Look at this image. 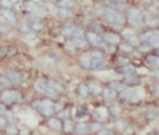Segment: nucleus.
<instances>
[{
  "label": "nucleus",
  "mask_w": 159,
  "mask_h": 135,
  "mask_svg": "<svg viewBox=\"0 0 159 135\" xmlns=\"http://www.w3.org/2000/svg\"><path fill=\"white\" fill-rule=\"evenodd\" d=\"M128 14V20L130 24L132 25L135 29L140 30L144 27V17L143 13L140 12L139 9L131 8L127 11Z\"/></svg>",
  "instance_id": "1"
},
{
  "label": "nucleus",
  "mask_w": 159,
  "mask_h": 135,
  "mask_svg": "<svg viewBox=\"0 0 159 135\" xmlns=\"http://www.w3.org/2000/svg\"><path fill=\"white\" fill-rule=\"evenodd\" d=\"M105 16H106V19L114 25H123L125 22L124 16L119 12V11L113 8H106Z\"/></svg>",
  "instance_id": "2"
},
{
  "label": "nucleus",
  "mask_w": 159,
  "mask_h": 135,
  "mask_svg": "<svg viewBox=\"0 0 159 135\" xmlns=\"http://www.w3.org/2000/svg\"><path fill=\"white\" fill-rule=\"evenodd\" d=\"M1 100L2 102L10 104L13 102H20L22 100V94L19 91H16V90H6L4 91L1 95Z\"/></svg>",
  "instance_id": "3"
},
{
  "label": "nucleus",
  "mask_w": 159,
  "mask_h": 135,
  "mask_svg": "<svg viewBox=\"0 0 159 135\" xmlns=\"http://www.w3.org/2000/svg\"><path fill=\"white\" fill-rule=\"evenodd\" d=\"M35 88L37 90L38 92H41L44 95L49 97H54L55 96V91L52 87H50L49 85H47L46 82H45L44 80L42 78H38V80L36 81L35 83Z\"/></svg>",
  "instance_id": "4"
},
{
  "label": "nucleus",
  "mask_w": 159,
  "mask_h": 135,
  "mask_svg": "<svg viewBox=\"0 0 159 135\" xmlns=\"http://www.w3.org/2000/svg\"><path fill=\"white\" fill-rule=\"evenodd\" d=\"M143 39L145 42H148L154 47H159V31L153 30L146 31L143 35Z\"/></svg>",
  "instance_id": "5"
},
{
  "label": "nucleus",
  "mask_w": 159,
  "mask_h": 135,
  "mask_svg": "<svg viewBox=\"0 0 159 135\" xmlns=\"http://www.w3.org/2000/svg\"><path fill=\"white\" fill-rule=\"evenodd\" d=\"M61 33L65 36H73L74 38H83V31L75 26H66L61 30Z\"/></svg>",
  "instance_id": "6"
},
{
  "label": "nucleus",
  "mask_w": 159,
  "mask_h": 135,
  "mask_svg": "<svg viewBox=\"0 0 159 135\" xmlns=\"http://www.w3.org/2000/svg\"><path fill=\"white\" fill-rule=\"evenodd\" d=\"M39 112L45 117H49L54 112V103L50 100H42L39 104Z\"/></svg>",
  "instance_id": "7"
},
{
  "label": "nucleus",
  "mask_w": 159,
  "mask_h": 135,
  "mask_svg": "<svg viewBox=\"0 0 159 135\" xmlns=\"http://www.w3.org/2000/svg\"><path fill=\"white\" fill-rule=\"evenodd\" d=\"M90 55H92V70L99 69L100 67H102L105 64L104 59H103V55H102L100 52L94 51Z\"/></svg>",
  "instance_id": "8"
},
{
  "label": "nucleus",
  "mask_w": 159,
  "mask_h": 135,
  "mask_svg": "<svg viewBox=\"0 0 159 135\" xmlns=\"http://www.w3.org/2000/svg\"><path fill=\"white\" fill-rule=\"evenodd\" d=\"M120 97L123 100L128 101V102H131V103H138L140 101L138 94L135 91H133V90H125V91H123L120 94Z\"/></svg>",
  "instance_id": "9"
},
{
  "label": "nucleus",
  "mask_w": 159,
  "mask_h": 135,
  "mask_svg": "<svg viewBox=\"0 0 159 135\" xmlns=\"http://www.w3.org/2000/svg\"><path fill=\"white\" fill-rule=\"evenodd\" d=\"M87 37H88V40L90 42V44H92L93 46H96V47H105L104 40L99 35H95V33L88 32V35H87Z\"/></svg>",
  "instance_id": "10"
},
{
  "label": "nucleus",
  "mask_w": 159,
  "mask_h": 135,
  "mask_svg": "<svg viewBox=\"0 0 159 135\" xmlns=\"http://www.w3.org/2000/svg\"><path fill=\"white\" fill-rule=\"evenodd\" d=\"M29 9H30V11H32V13H35L38 16H44L45 14H46V9H45V7L42 4L30 2Z\"/></svg>",
  "instance_id": "11"
},
{
  "label": "nucleus",
  "mask_w": 159,
  "mask_h": 135,
  "mask_svg": "<svg viewBox=\"0 0 159 135\" xmlns=\"http://www.w3.org/2000/svg\"><path fill=\"white\" fill-rule=\"evenodd\" d=\"M116 127L118 128L119 131H121L124 134H130L133 131V129L131 128V126L128 125L124 121H118L116 122Z\"/></svg>",
  "instance_id": "12"
},
{
  "label": "nucleus",
  "mask_w": 159,
  "mask_h": 135,
  "mask_svg": "<svg viewBox=\"0 0 159 135\" xmlns=\"http://www.w3.org/2000/svg\"><path fill=\"white\" fill-rule=\"evenodd\" d=\"M92 55L88 54V53L82 55L81 58H80V62H81V64L84 68H87V69H92Z\"/></svg>",
  "instance_id": "13"
},
{
  "label": "nucleus",
  "mask_w": 159,
  "mask_h": 135,
  "mask_svg": "<svg viewBox=\"0 0 159 135\" xmlns=\"http://www.w3.org/2000/svg\"><path fill=\"white\" fill-rule=\"evenodd\" d=\"M104 40L112 43V44H115V43H119L120 42V36L116 33H113V32H107L104 35Z\"/></svg>",
  "instance_id": "14"
},
{
  "label": "nucleus",
  "mask_w": 159,
  "mask_h": 135,
  "mask_svg": "<svg viewBox=\"0 0 159 135\" xmlns=\"http://www.w3.org/2000/svg\"><path fill=\"white\" fill-rule=\"evenodd\" d=\"M135 72V69L131 65H127V66H124L122 68L118 70V72H121L122 75H126V76H132L134 72Z\"/></svg>",
  "instance_id": "15"
},
{
  "label": "nucleus",
  "mask_w": 159,
  "mask_h": 135,
  "mask_svg": "<svg viewBox=\"0 0 159 135\" xmlns=\"http://www.w3.org/2000/svg\"><path fill=\"white\" fill-rule=\"evenodd\" d=\"M1 13L4 17V19H6V21L10 25H15L16 19H15V16L13 15V13H11L10 11H7V10H2Z\"/></svg>",
  "instance_id": "16"
},
{
  "label": "nucleus",
  "mask_w": 159,
  "mask_h": 135,
  "mask_svg": "<svg viewBox=\"0 0 159 135\" xmlns=\"http://www.w3.org/2000/svg\"><path fill=\"white\" fill-rule=\"evenodd\" d=\"M6 76L8 77V80L13 81V82H18L20 77H19V74L15 71H12V70H8L6 71Z\"/></svg>",
  "instance_id": "17"
},
{
  "label": "nucleus",
  "mask_w": 159,
  "mask_h": 135,
  "mask_svg": "<svg viewBox=\"0 0 159 135\" xmlns=\"http://www.w3.org/2000/svg\"><path fill=\"white\" fill-rule=\"evenodd\" d=\"M89 129H90V125H87V123H84V122L79 123V125L76 126V131L80 134L87 133L89 131Z\"/></svg>",
  "instance_id": "18"
},
{
  "label": "nucleus",
  "mask_w": 159,
  "mask_h": 135,
  "mask_svg": "<svg viewBox=\"0 0 159 135\" xmlns=\"http://www.w3.org/2000/svg\"><path fill=\"white\" fill-rule=\"evenodd\" d=\"M72 43L74 44L75 47H79V48H83L87 46V42L84 38H73Z\"/></svg>",
  "instance_id": "19"
},
{
  "label": "nucleus",
  "mask_w": 159,
  "mask_h": 135,
  "mask_svg": "<svg viewBox=\"0 0 159 135\" xmlns=\"http://www.w3.org/2000/svg\"><path fill=\"white\" fill-rule=\"evenodd\" d=\"M48 125L51 128L55 129V130H60V129H61V122L57 119H51V120H49L48 121Z\"/></svg>",
  "instance_id": "20"
},
{
  "label": "nucleus",
  "mask_w": 159,
  "mask_h": 135,
  "mask_svg": "<svg viewBox=\"0 0 159 135\" xmlns=\"http://www.w3.org/2000/svg\"><path fill=\"white\" fill-rule=\"evenodd\" d=\"M103 95L107 99H113L116 96V91L112 88H105L103 91Z\"/></svg>",
  "instance_id": "21"
},
{
  "label": "nucleus",
  "mask_w": 159,
  "mask_h": 135,
  "mask_svg": "<svg viewBox=\"0 0 159 135\" xmlns=\"http://www.w3.org/2000/svg\"><path fill=\"white\" fill-rule=\"evenodd\" d=\"M16 53V48L14 47H2L1 48V56H10Z\"/></svg>",
  "instance_id": "22"
},
{
  "label": "nucleus",
  "mask_w": 159,
  "mask_h": 135,
  "mask_svg": "<svg viewBox=\"0 0 159 135\" xmlns=\"http://www.w3.org/2000/svg\"><path fill=\"white\" fill-rule=\"evenodd\" d=\"M79 92H80V94L82 95V96L87 97L88 96V87L86 85V84L82 83L81 85L79 86Z\"/></svg>",
  "instance_id": "23"
},
{
  "label": "nucleus",
  "mask_w": 159,
  "mask_h": 135,
  "mask_svg": "<svg viewBox=\"0 0 159 135\" xmlns=\"http://www.w3.org/2000/svg\"><path fill=\"white\" fill-rule=\"evenodd\" d=\"M147 61H148L149 64L155 67H159V57H157V56H148Z\"/></svg>",
  "instance_id": "24"
},
{
  "label": "nucleus",
  "mask_w": 159,
  "mask_h": 135,
  "mask_svg": "<svg viewBox=\"0 0 159 135\" xmlns=\"http://www.w3.org/2000/svg\"><path fill=\"white\" fill-rule=\"evenodd\" d=\"M88 90H89V91L92 92V93H93V94H98V93L101 91V88H100V86L96 85V84L92 83V84H89Z\"/></svg>",
  "instance_id": "25"
},
{
  "label": "nucleus",
  "mask_w": 159,
  "mask_h": 135,
  "mask_svg": "<svg viewBox=\"0 0 159 135\" xmlns=\"http://www.w3.org/2000/svg\"><path fill=\"white\" fill-rule=\"evenodd\" d=\"M139 80L135 77H133V76H129L127 77L126 80H125V83L126 84H129V85H135V84H139Z\"/></svg>",
  "instance_id": "26"
},
{
  "label": "nucleus",
  "mask_w": 159,
  "mask_h": 135,
  "mask_svg": "<svg viewBox=\"0 0 159 135\" xmlns=\"http://www.w3.org/2000/svg\"><path fill=\"white\" fill-rule=\"evenodd\" d=\"M58 15L60 17H62V18H66V17H70L72 15V13H71V11L67 10L65 8H62V9L58 10Z\"/></svg>",
  "instance_id": "27"
},
{
  "label": "nucleus",
  "mask_w": 159,
  "mask_h": 135,
  "mask_svg": "<svg viewBox=\"0 0 159 135\" xmlns=\"http://www.w3.org/2000/svg\"><path fill=\"white\" fill-rule=\"evenodd\" d=\"M111 88L116 90H123L125 88V84L123 83H119V82H112L111 83Z\"/></svg>",
  "instance_id": "28"
},
{
  "label": "nucleus",
  "mask_w": 159,
  "mask_h": 135,
  "mask_svg": "<svg viewBox=\"0 0 159 135\" xmlns=\"http://www.w3.org/2000/svg\"><path fill=\"white\" fill-rule=\"evenodd\" d=\"M107 3L111 4L112 6L117 7L119 9H124L125 8V3L124 2H120V1H107Z\"/></svg>",
  "instance_id": "29"
},
{
  "label": "nucleus",
  "mask_w": 159,
  "mask_h": 135,
  "mask_svg": "<svg viewBox=\"0 0 159 135\" xmlns=\"http://www.w3.org/2000/svg\"><path fill=\"white\" fill-rule=\"evenodd\" d=\"M7 132H8V134H10V135H15V134L17 133L16 126L13 125H11L10 126H8V128H7Z\"/></svg>",
  "instance_id": "30"
},
{
  "label": "nucleus",
  "mask_w": 159,
  "mask_h": 135,
  "mask_svg": "<svg viewBox=\"0 0 159 135\" xmlns=\"http://www.w3.org/2000/svg\"><path fill=\"white\" fill-rule=\"evenodd\" d=\"M120 49L124 52H131L132 51V47L130 46L128 44H121L120 45Z\"/></svg>",
  "instance_id": "31"
},
{
  "label": "nucleus",
  "mask_w": 159,
  "mask_h": 135,
  "mask_svg": "<svg viewBox=\"0 0 159 135\" xmlns=\"http://www.w3.org/2000/svg\"><path fill=\"white\" fill-rule=\"evenodd\" d=\"M73 128V125L70 121H65V125H64V129L66 131H70Z\"/></svg>",
  "instance_id": "32"
},
{
  "label": "nucleus",
  "mask_w": 159,
  "mask_h": 135,
  "mask_svg": "<svg viewBox=\"0 0 159 135\" xmlns=\"http://www.w3.org/2000/svg\"><path fill=\"white\" fill-rule=\"evenodd\" d=\"M98 135H114V132L109 129H102L101 131H99Z\"/></svg>",
  "instance_id": "33"
},
{
  "label": "nucleus",
  "mask_w": 159,
  "mask_h": 135,
  "mask_svg": "<svg viewBox=\"0 0 159 135\" xmlns=\"http://www.w3.org/2000/svg\"><path fill=\"white\" fill-rule=\"evenodd\" d=\"M32 29L36 31H41L43 29V26H42V24H41V22H33Z\"/></svg>",
  "instance_id": "34"
},
{
  "label": "nucleus",
  "mask_w": 159,
  "mask_h": 135,
  "mask_svg": "<svg viewBox=\"0 0 159 135\" xmlns=\"http://www.w3.org/2000/svg\"><path fill=\"white\" fill-rule=\"evenodd\" d=\"M9 31H10L9 27H7L5 24H2L1 22V33L2 35H6V33H8Z\"/></svg>",
  "instance_id": "35"
},
{
  "label": "nucleus",
  "mask_w": 159,
  "mask_h": 135,
  "mask_svg": "<svg viewBox=\"0 0 159 135\" xmlns=\"http://www.w3.org/2000/svg\"><path fill=\"white\" fill-rule=\"evenodd\" d=\"M59 4L61 6H64V7H70V6H73L74 2L73 1H60Z\"/></svg>",
  "instance_id": "36"
},
{
  "label": "nucleus",
  "mask_w": 159,
  "mask_h": 135,
  "mask_svg": "<svg viewBox=\"0 0 159 135\" xmlns=\"http://www.w3.org/2000/svg\"><path fill=\"white\" fill-rule=\"evenodd\" d=\"M90 128H92V130H93V131H97L101 128V125L99 123H93V125H90Z\"/></svg>",
  "instance_id": "37"
},
{
  "label": "nucleus",
  "mask_w": 159,
  "mask_h": 135,
  "mask_svg": "<svg viewBox=\"0 0 159 135\" xmlns=\"http://www.w3.org/2000/svg\"><path fill=\"white\" fill-rule=\"evenodd\" d=\"M65 47L68 49V50H70V51H72V50H74V44L72 43V41H67L66 43H65Z\"/></svg>",
  "instance_id": "38"
},
{
  "label": "nucleus",
  "mask_w": 159,
  "mask_h": 135,
  "mask_svg": "<svg viewBox=\"0 0 159 135\" xmlns=\"http://www.w3.org/2000/svg\"><path fill=\"white\" fill-rule=\"evenodd\" d=\"M118 62L120 64H125V65H126V64L129 63V60L128 59H125L124 57H118Z\"/></svg>",
  "instance_id": "39"
},
{
  "label": "nucleus",
  "mask_w": 159,
  "mask_h": 135,
  "mask_svg": "<svg viewBox=\"0 0 159 135\" xmlns=\"http://www.w3.org/2000/svg\"><path fill=\"white\" fill-rule=\"evenodd\" d=\"M50 84H51V86L50 87H52L53 89L54 88H59V90H60V91H61V90H62V87L59 85V84H57V83H55V82H53V81H51L50 82Z\"/></svg>",
  "instance_id": "40"
},
{
  "label": "nucleus",
  "mask_w": 159,
  "mask_h": 135,
  "mask_svg": "<svg viewBox=\"0 0 159 135\" xmlns=\"http://www.w3.org/2000/svg\"><path fill=\"white\" fill-rule=\"evenodd\" d=\"M25 36L27 38H30V39L35 38V35H33V33H32L31 31H27V33H25Z\"/></svg>",
  "instance_id": "41"
},
{
  "label": "nucleus",
  "mask_w": 159,
  "mask_h": 135,
  "mask_svg": "<svg viewBox=\"0 0 159 135\" xmlns=\"http://www.w3.org/2000/svg\"><path fill=\"white\" fill-rule=\"evenodd\" d=\"M1 84H3V85H8L9 84V82H8V80H5V77H2L1 76Z\"/></svg>",
  "instance_id": "42"
},
{
  "label": "nucleus",
  "mask_w": 159,
  "mask_h": 135,
  "mask_svg": "<svg viewBox=\"0 0 159 135\" xmlns=\"http://www.w3.org/2000/svg\"><path fill=\"white\" fill-rule=\"evenodd\" d=\"M1 5L2 6H7V7H11V3L8 1H1Z\"/></svg>",
  "instance_id": "43"
},
{
  "label": "nucleus",
  "mask_w": 159,
  "mask_h": 135,
  "mask_svg": "<svg viewBox=\"0 0 159 135\" xmlns=\"http://www.w3.org/2000/svg\"><path fill=\"white\" fill-rule=\"evenodd\" d=\"M28 134H29V130H27L25 128L21 129V135H28Z\"/></svg>",
  "instance_id": "44"
},
{
  "label": "nucleus",
  "mask_w": 159,
  "mask_h": 135,
  "mask_svg": "<svg viewBox=\"0 0 159 135\" xmlns=\"http://www.w3.org/2000/svg\"><path fill=\"white\" fill-rule=\"evenodd\" d=\"M153 91H154V93L159 97V85H156L154 88H153Z\"/></svg>",
  "instance_id": "45"
},
{
  "label": "nucleus",
  "mask_w": 159,
  "mask_h": 135,
  "mask_svg": "<svg viewBox=\"0 0 159 135\" xmlns=\"http://www.w3.org/2000/svg\"><path fill=\"white\" fill-rule=\"evenodd\" d=\"M5 125H6V119L4 117H1V127H4Z\"/></svg>",
  "instance_id": "46"
}]
</instances>
